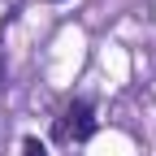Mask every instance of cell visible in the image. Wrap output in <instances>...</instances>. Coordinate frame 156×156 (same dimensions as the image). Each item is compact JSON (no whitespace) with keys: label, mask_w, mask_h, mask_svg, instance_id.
<instances>
[{"label":"cell","mask_w":156,"mask_h":156,"mask_svg":"<svg viewBox=\"0 0 156 156\" xmlns=\"http://www.w3.org/2000/svg\"><path fill=\"white\" fill-rule=\"evenodd\" d=\"M95 134V108L87 100H69L65 113L56 117V139L61 143H87Z\"/></svg>","instance_id":"cell-1"},{"label":"cell","mask_w":156,"mask_h":156,"mask_svg":"<svg viewBox=\"0 0 156 156\" xmlns=\"http://www.w3.org/2000/svg\"><path fill=\"white\" fill-rule=\"evenodd\" d=\"M22 156H48V147H44V143H39L35 134H30V139H22Z\"/></svg>","instance_id":"cell-2"},{"label":"cell","mask_w":156,"mask_h":156,"mask_svg":"<svg viewBox=\"0 0 156 156\" xmlns=\"http://www.w3.org/2000/svg\"><path fill=\"white\" fill-rule=\"evenodd\" d=\"M52 5H61V0H52Z\"/></svg>","instance_id":"cell-3"}]
</instances>
